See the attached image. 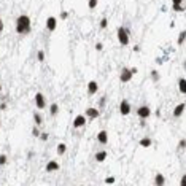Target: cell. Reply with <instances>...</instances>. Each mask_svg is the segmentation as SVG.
<instances>
[{"label":"cell","instance_id":"6da1fadb","mask_svg":"<svg viewBox=\"0 0 186 186\" xmlns=\"http://www.w3.org/2000/svg\"><path fill=\"white\" fill-rule=\"evenodd\" d=\"M14 30L18 35H29L30 30H32V21L27 14H21L16 18L14 22Z\"/></svg>","mask_w":186,"mask_h":186},{"label":"cell","instance_id":"7a4b0ae2","mask_svg":"<svg viewBox=\"0 0 186 186\" xmlns=\"http://www.w3.org/2000/svg\"><path fill=\"white\" fill-rule=\"evenodd\" d=\"M116 35H118V42H119L121 46H127L129 42H131V32H129L127 27H118L116 29Z\"/></svg>","mask_w":186,"mask_h":186},{"label":"cell","instance_id":"3957f363","mask_svg":"<svg viewBox=\"0 0 186 186\" xmlns=\"http://www.w3.org/2000/svg\"><path fill=\"white\" fill-rule=\"evenodd\" d=\"M151 115H153V111H151V108L148 105H140L137 108V116L140 119H148Z\"/></svg>","mask_w":186,"mask_h":186},{"label":"cell","instance_id":"277c9868","mask_svg":"<svg viewBox=\"0 0 186 186\" xmlns=\"http://www.w3.org/2000/svg\"><path fill=\"white\" fill-rule=\"evenodd\" d=\"M132 73H131V69L129 67H124V69L121 70V73H119V81L121 83H129L132 80Z\"/></svg>","mask_w":186,"mask_h":186},{"label":"cell","instance_id":"5b68a950","mask_svg":"<svg viewBox=\"0 0 186 186\" xmlns=\"http://www.w3.org/2000/svg\"><path fill=\"white\" fill-rule=\"evenodd\" d=\"M84 116L88 118V119H97V118L100 116V110L95 108V107H88L86 108V113H84Z\"/></svg>","mask_w":186,"mask_h":186},{"label":"cell","instance_id":"8992f818","mask_svg":"<svg viewBox=\"0 0 186 186\" xmlns=\"http://www.w3.org/2000/svg\"><path fill=\"white\" fill-rule=\"evenodd\" d=\"M35 107H37L38 110L46 108V99H45V95L42 92H37L35 94Z\"/></svg>","mask_w":186,"mask_h":186},{"label":"cell","instance_id":"52a82bcc","mask_svg":"<svg viewBox=\"0 0 186 186\" xmlns=\"http://www.w3.org/2000/svg\"><path fill=\"white\" fill-rule=\"evenodd\" d=\"M119 113H121L122 116L131 115V104H129V100H127V99L121 100V104H119Z\"/></svg>","mask_w":186,"mask_h":186},{"label":"cell","instance_id":"ba28073f","mask_svg":"<svg viewBox=\"0 0 186 186\" xmlns=\"http://www.w3.org/2000/svg\"><path fill=\"white\" fill-rule=\"evenodd\" d=\"M46 29L49 32H54L57 29V18H54V16H48L46 18Z\"/></svg>","mask_w":186,"mask_h":186},{"label":"cell","instance_id":"9c48e42d","mask_svg":"<svg viewBox=\"0 0 186 186\" xmlns=\"http://www.w3.org/2000/svg\"><path fill=\"white\" fill-rule=\"evenodd\" d=\"M97 91H99V83L97 81H89L88 83V88H86V94L91 97V95L97 94Z\"/></svg>","mask_w":186,"mask_h":186},{"label":"cell","instance_id":"30bf717a","mask_svg":"<svg viewBox=\"0 0 186 186\" xmlns=\"http://www.w3.org/2000/svg\"><path fill=\"white\" fill-rule=\"evenodd\" d=\"M83 126H86V116L84 115H78L73 119V129H80Z\"/></svg>","mask_w":186,"mask_h":186},{"label":"cell","instance_id":"8fae6325","mask_svg":"<svg viewBox=\"0 0 186 186\" xmlns=\"http://www.w3.org/2000/svg\"><path fill=\"white\" fill-rule=\"evenodd\" d=\"M184 102H181V104H178L175 108H173V118H180V116H183V113H184Z\"/></svg>","mask_w":186,"mask_h":186},{"label":"cell","instance_id":"7c38bea8","mask_svg":"<svg viewBox=\"0 0 186 186\" xmlns=\"http://www.w3.org/2000/svg\"><path fill=\"white\" fill-rule=\"evenodd\" d=\"M59 169H60V166H59L57 161H48L45 170H46V172H56V170H59Z\"/></svg>","mask_w":186,"mask_h":186},{"label":"cell","instance_id":"4fadbf2b","mask_svg":"<svg viewBox=\"0 0 186 186\" xmlns=\"http://www.w3.org/2000/svg\"><path fill=\"white\" fill-rule=\"evenodd\" d=\"M97 142L102 143V145H107V143H108V132H107V131H100V132L97 134Z\"/></svg>","mask_w":186,"mask_h":186},{"label":"cell","instance_id":"5bb4252c","mask_svg":"<svg viewBox=\"0 0 186 186\" xmlns=\"http://www.w3.org/2000/svg\"><path fill=\"white\" fill-rule=\"evenodd\" d=\"M166 184V177L162 173H156L154 175V186H164Z\"/></svg>","mask_w":186,"mask_h":186},{"label":"cell","instance_id":"9a60e30c","mask_svg":"<svg viewBox=\"0 0 186 186\" xmlns=\"http://www.w3.org/2000/svg\"><path fill=\"white\" fill-rule=\"evenodd\" d=\"M138 145L142 146V148H150L151 145H153V140H151L150 137H143L138 140Z\"/></svg>","mask_w":186,"mask_h":186},{"label":"cell","instance_id":"2e32d148","mask_svg":"<svg viewBox=\"0 0 186 186\" xmlns=\"http://www.w3.org/2000/svg\"><path fill=\"white\" fill-rule=\"evenodd\" d=\"M107 156H108L107 151H97V153L94 154V159H95V162H104L107 159Z\"/></svg>","mask_w":186,"mask_h":186},{"label":"cell","instance_id":"e0dca14e","mask_svg":"<svg viewBox=\"0 0 186 186\" xmlns=\"http://www.w3.org/2000/svg\"><path fill=\"white\" fill-rule=\"evenodd\" d=\"M178 91L181 94H186V80L184 78H180L178 80Z\"/></svg>","mask_w":186,"mask_h":186},{"label":"cell","instance_id":"ac0fdd59","mask_svg":"<svg viewBox=\"0 0 186 186\" xmlns=\"http://www.w3.org/2000/svg\"><path fill=\"white\" fill-rule=\"evenodd\" d=\"M57 113H59V105L54 102V104L49 105V115H51V116H57Z\"/></svg>","mask_w":186,"mask_h":186},{"label":"cell","instance_id":"d6986e66","mask_svg":"<svg viewBox=\"0 0 186 186\" xmlns=\"http://www.w3.org/2000/svg\"><path fill=\"white\" fill-rule=\"evenodd\" d=\"M150 76H151V81H154V83H157L161 80V75H159V72H157L156 69H153L150 72Z\"/></svg>","mask_w":186,"mask_h":186},{"label":"cell","instance_id":"ffe728a7","mask_svg":"<svg viewBox=\"0 0 186 186\" xmlns=\"http://www.w3.org/2000/svg\"><path fill=\"white\" fill-rule=\"evenodd\" d=\"M33 121H35V126H37V127L42 126V124H43V116L37 111V113H33Z\"/></svg>","mask_w":186,"mask_h":186},{"label":"cell","instance_id":"44dd1931","mask_svg":"<svg viewBox=\"0 0 186 186\" xmlns=\"http://www.w3.org/2000/svg\"><path fill=\"white\" fill-rule=\"evenodd\" d=\"M56 151H57V154H59V156L65 154V151H67V145H65V143H59V145H57V148H56Z\"/></svg>","mask_w":186,"mask_h":186},{"label":"cell","instance_id":"7402d4cb","mask_svg":"<svg viewBox=\"0 0 186 186\" xmlns=\"http://www.w3.org/2000/svg\"><path fill=\"white\" fill-rule=\"evenodd\" d=\"M184 35H186V33H184V30H181V32H180V35H178V40H177V45H178V46H183V43H184Z\"/></svg>","mask_w":186,"mask_h":186},{"label":"cell","instance_id":"603a6c76","mask_svg":"<svg viewBox=\"0 0 186 186\" xmlns=\"http://www.w3.org/2000/svg\"><path fill=\"white\" fill-rule=\"evenodd\" d=\"M97 5H99V0H88L89 10H95V8H97Z\"/></svg>","mask_w":186,"mask_h":186},{"label":"cell","instance_id":"cb8c5ba5","mask_svg":"<svg viewBox=\"0 0 186 186\" xmlns=\"http://www.w3.org/2000/svg\"><path fill=\"white\" fill-rule=\"evenodd\" d=\"M172 10L173 11H178V13H183L186 8H184V5H172Z\"/></svg>","mask_w":186,"mask_h":186},{"label":"cell","instance_id":"d4e9b609","mask_svg":"<svg viewBox=\"0 0 186 186\" xmlns=\"http://www.w3.org/2000/svg\"><path fill=\"white\" fill-rule=\"evenodd\" d=\"M7 162H8V156L7 154H0V167L7 166Z\"/></svg>","mask_w":186,"mask_h":186},{"label":"cell","instance_id":"484cf974","mask_svg":"<svg viewBox=\"0 0 186 186\" xmlns=\"http://www.w3.org/2000/svg\"><path fill=\"white\" fill-rule=\"evenodd\" d=\"M99 27H100V29H107V27H108V19H107V18H102V19H100Z\"/></svg>","mask_w":186,"mask_h":186},{"label":"cell","instance_id":"4316f807","mask_svg":"<svg viewBox=\"0 0 186 186\" xmlns=\"http://www.w3.org/2000/svg\"><path fill=\"white\" fill-rule=\"evenodd\" d=\"M37 59H38V62H45V51L43 49H40V51L37 53Z\"/></svg>","mask_w":186,"mask_h":186},{"label":"cell","instance_id":"83f0119b","mask_svg":"<svg viewBox=\"0 0 186 186\" xmlns=\"http://www.w3.org/2000/svg\"><path fill=\"white\" fill-rule=\"evenodd\" d=\"M38 138H40L42 142H46V140L49 138V134L48 132H40V137H38Z\"/></svg>","mask_w":186,"mask_h":186},{"label":"cell","instance_id":"f1b7e54d","mask_svg":"<svg viewBox=\"0 0 186 186\" xmlns=\"http://www.w3.org/2000/svg\"><path fill=\"white\" fill-rule=\"evenodd\" d=\"M105 102H107V97H105V95H102V97H100V100H99V110L105 107Z\"/></svg>","mask_w":186,"mask_h":186},{"label":"cell","instance_id":"f546056e","mask_svg":"<svg viewBox=\"0 0 186 186\" xmlns=\"http://www.w3.org/2000/svg\"><path fill=\"white\" fill-rule=\"evenodd\" d=\"M115 180H116L115 177H107V178L104 180V183H107V184H113V183H115Z\"/></svg>","mask_w":186,"mask_h":186},{"label":"cell","instance_id":"4dcf8cb0","mask_svg":"<svg viewBox=\"0 0 186 186\" xmlns=\"http://www.w3.org/2000/svg\"><path fill=\"white\" fill-rule=\"evenodd\" d=\"M32 135H33V137H40V129H38L37 126L32 129Z\"/></svg>","mask_w":186,"mask_h":186},{"label":"cell","instance_id":"1f68e13d","mask_svg":"<svg viewBox=\"0 0 186 186\" xmlns=\"http://www.w3.org/2000/svg\"><path fill=\"white\" fill-rule=\"evenodd\" d=\"M59 18H60V19H67V18H69V11H60Z\"/></svg>","mask_w":186,"mask_h":186},{"label":"cell","instance_id":"d6a6232c","mask_svg":"<svg viewBox=\"0 0 186 186\" xmlns=\"http://www.w3.org/2000/svg\"><path fill=\"white\" fill-rule=\"evenodd\" d=\"M184 146H186V142H184V138H181V140H180V143H178V148L184 150Z\"/></svg>","mask_w":186,"mask_h":186},{"label":"cell","instance_id":"836d02e7","mask_svg":"<svg viewBox=\"0 0 186 186\" xmlns=\"http://www.w3.org/2000/svg\"><path fill=\"white\" fill-rule=\"evenodd\" d=\"M129 69H131V73H132V75H137V73H138V69H137V67H129Z\"/></svg>","mask_w":186,"mask_h":186},{"label":"cell","instance_id":"e575fe53","mask_svg":"<svg viewBox=\"0 0 186 186\" xmlns=\"http://www.w3.org/2000/svg\"><path fill=\"white\" fill-rule=\"evenodd\" d=\"M180 186H186V175H183L181 180H180Z\"/></svg>","mask_w":186,"mask_h":186},{"label":"cell","instance_id":"d590c367","mask_svg":"<svg viewBox=\"0 0 186 186\" xmlns=\"http://www.w3.org/2000/svg\"><path fill=\"white\" fill-rule=\"evenodd\" d=\"M95 49H97V51H102V49H104V45H102V43H95Z\"/></svg>","mask_w":186,"mask_h":186},{"label":"cell","instance_id":"8d00e7d4","mask_svg":"<svg viewBox=\"0 0 186 186\" xmlns=\"http://www.w3.org/2000/svg\"><path fill=\"white\" fill-rule=\"evenodd\" d=\"M184 0H172V5H183Z\"/></svg>","mask_w":186,"mask_h":186},{"label":"cell","instance_id":"74e56055","mask_svg":"<svg viewBox=\"0 0 186 186\" xmlns=\"http://www.w3.org/2000/svg\"><path fill=\"white\" fill-rule=\"evenodd\" d=\"M164 62H166V60H164V59H162V57H156V64H157V65H161V64H164Z\"/></svg>","mask_w":186,"mask_h":186},{"label":"cell","instance_id":"f35d334b","mask_svg":"<svg viewBox=\"0 0 186 186\" xmlns=\"http://www.w3.org/2000/svg\"><path fill=\"white\" fill-rule=\"evenodd\" d=\"M7 107H8L7 102H2V104H0V110H2V111H3V110H7Z\"/></svg>","mask_w":186,"mask_h":186},{"label":"cell","instance_id":"ab89813d","mask_svg":"<svg viewBox=\"0 0 186 186\" xmlns=\"http://www.w3.org/2000/svg\"><path fill=\"white\" fill-rule=\"evenodd\" d=\"M3 27H5V26H3V19H2V18H0V33H2V32H3Z\"/></svg>","mask_w":186,"mask_h":186},{"label":"cell","instance_id":"60d3db41","mask_svg":"<svg viewBox=\"0 0 186 186\" xmlns=\"http://www.w3.org/2000/svg\"><path fill=\"white\" fill-rule=\"evenodd\" d=\"M132 49H134L135 53H138V51H140V46H138V45H134V48H132Z\"/></svg>","mask_w":186,"mask_h":186},{"label":"cell","instance_id":"b9f144b4","mask_svg":"<svg viewBox=\"0 0 186 186\" xmlns=\"http://www.w3.org/2000/svg\"><path fill=\"white\" fill-rule=\"evenodd\" d=\"M0 91H2V84H0Z\"/></svg>","mask_w":186,"mask_h":186},{"label":"cell","instance_id":"7bdbcfd3","mask_svg":"<svg viewBox=\"0 0 186 186\" xmlns=\"http://www.w3.org/2000/svg\"><path fill=\"white\" fill-rule=\"evenodd\" d=\"M0 127H2V121H0Z\"/></svg>","mask_w":186,"mask_h":186}]
</instances>
